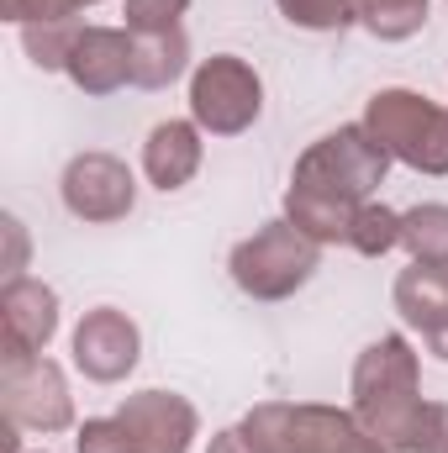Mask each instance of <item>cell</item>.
I'll use <instances>...</instances> for the list:
<instances>
[{
	"mask_svg": "<svg viewBox=\"0 0 448 453\" xmlns=\"http://www.w3.org/2000/svg\"><path fill=\"white\" fill-rule=\"evenodd\" d=\"M390 153L369 137L364 121H348L328 137H317L296 169H290V190H285V222H296L312 242H348L353 211L364 201H375V190L385 185Z\"/></svg>",
	"mask_w": 448,
	"mask_h": 453,
	"instance_id": "6da1fadb",
	"label": "cell"
},
{
	"mask_svg": "<svg viewBox=\"0 0 448 453\" xmlns=\"http://www.w3.org/2000/svg\"><path fill=\"white\" fill-rule=\"evenodd\" d=\"M353 417L385 443L390 453H444L448 449V406L422 401V369L417 348L401 333L375 338L353 358Z\"/></svg>",
	"mask_w": 448,
	"mask_h": 453,
	"instance_id": "7a4b0ae2",
	"label": "cell"
},
{
	"mask_svg": "<svg viewBox=\"0 0 448 453\" xmlns=\"http://www.w3.org/2000/svg\"><path fill=\"white\" fill-rule=\"evenodd\" d=\"M237 427L259 453H390L353 411L322 401H264Z\"/></svg>",
	"mask_w": 448,
	"mask_h": 453,
	"instance_id": "3957f363",
	"label": "cell"
},
{
	"mask_svg": "<svg viewBox=\"0 0 448 453\" xmlns=\"http://www.w3.org/2000/svg\"><path fill=\"white\" fill-rule=\"evenodd\" d=\"M359 121L390 153V164H406V169L433 174V180L448 174V106L417 96V90L390 85V90L369 96V106H364Z\"/></svg>",
	"mask_w": 448,
	"mask_h": 453,
	"instance_id": "277c9868",
	"label": "cell"
},
{
	"mask_svg": "<svg viewBox=\"0 0 448 453\" xmlns=\"http://www.w3.org/2000/svg\"><path fill=\"white\" fill-rule=\"evenodd\" d=\"M317 264H322V242H312L296 222L274 217V222H264L253 237H243L232 248L227 274L253 301H285L317 274Z\"/></svg>",
	"mask_w": 448,
	"mask_h": 453,
	"instance_id": "5b68a950",
	"label": "cell"
},
{
	"mask_svg": "<svg viewBox=\"0 0 448 453\" xmlns=\"http://www.w3.org/2000/svg\"><path fill=\"white\" fill-rule=\"evenodd\" d=\"M264 116V80L248 58L212 53L190 69V121L212 137H237Z\"/></svg>",
	"mask_w": 448,
	"mask_h": 453,
	"instance_id": "8992f818",
	"label": "cell"
},
{
	"mask_svg": "<svg viewBox=\"0 0 448 453\" xmlns=\"http://www.w3.org/2000/svg\"><path fill=\"white\" fill-rule=\"evenodd\" d=\"M0 406H5V422L42 433V438L74 427V395H69V380L53 358L0 364Z\"/></svg>",
	"mask_w": 448,
	"mask_h": 453,
	"instance_id": "52a82bcc",
	"label": "cell"
},
{
	"mask_svg": "<svg viewBox=\"0 0 448 453\" xmlns=\"http://www.w3.org/2000/svg\"><path fill=\"white\" fill-rule=\"evenodd\" d=\"M58 196H64V211L74 222L106 226L132 217L137 206V180L132 169L116 158V153H74L64 164V180H58Z\"/></svg>",
	"mask_w": 448,
	"mask_h": 453,
	"instance_id": "ba28073f",
	"label": "cell"
},
{
	"mask_svg": "<svg viewBox=\"0 0 448 453\" xmlns=\"http://www.w3.org/2000/svg\"><path fill=\"white\" fill-rule=\"evenodd\" d=\"M58 333V290L16 274L0 290V364H27L42 358V348Z\"/></svg>",
	"mask_w": 448,
	"mask_h": 453,
	"instance_id": "9c48e42d",
	"label": "cell"
},
{
	"mask_svg": "<svg viewBox=\"0 0 448 453\" xmlns=\"http://www.w3.org/2000/svg\"><path fill=\"white\" fill-rule=\"evenodd\" d=\"M137 353H143V333L127 311L116 306H96L80 317L74 327V369L96 385H116L137 369Z\"/></svg>",
	"mask_w": 448,
	"mask_h": 453,
	"instance_id": "30bf717a",
	"label": "cell"
},
{
	"mask_svg": "<svg viewBox=\"0 0 448 453\" xmlns=\"http://www.w3.org/2000/svg\"><path fill=\"white\" fill-rule=\"evenodd\" d=\"M116 417L132 427L143 453H190L196 433H201L196 406L174 390H137L116 406Z\"/></svg>",
	"mask_w": 448,
	"mask_h": 453,
	"instance_id": "8fae6325",
	"label": "cell"
},
{
	"mask_svg": "<svg viewBox=\"0 0 448 453\" xmlns=\"http://www.w3.org/2000/svg\"><path fill=\"white\" fill-rule=\"evenodd\" d=\"M69 85L85 96H116L132 85V32L127 27H80V42L64 64Z\"/></svg>",
	"mask_w": 448,
	"mask_h": 453,
	"instance_id": "7c38bea8",
	"label": "cell"
},
{
	"mask_svg": "<svg viewBox=\"0 0 448 453\" xmlns=\"http://www.w3.org/2000/svg\"><path fill=\"white\" fill-rule=\"evenodd\" d=\"M206 132L196 127V121H185V116H169V121H158L153 132H148V142H143V174H148V185L153 190H185L196 174H201V158H206V142H201Z\"/></svg>",
	"mask_w": 448,
	"mask_h": 453,
	"instance_id": "4fadbf2b",
	"label": "cell"
},
{
	"mask_svg": "<svg viewBox=\"0 0 448 453\" xmlns=\"http://www.w3.org/2000/svg\"><path fill=\"white\" fill-rule=\"evenodd\" d=\"M396 311L406 327H417L422 338L444 333L448 327V269H433V264H412L396 274Z\"/></svg>",
	"mask_w": 448,
	"mask_h": 453,
	"instance_id": "5bb4252c",
	"label": "cell"
},
{
	"mask_svg": "<svg viewBox=\"0 0 448 453\" xmlns=\"http://www.w3.org/2000/svg\"><path fill=\"white\" fill-rule=\"evenodd\" d=\"M190 69V37L185 27L174 32H137L132 37V85L137 90H164Z\"/></svg>",
	"mask_w": 448,
	"mask_h": 453,
	"instance_id": "9a60e30c",
	"label": "cell"
},
{
	"mask_svg": "<svg viewBox=\"0 0 448 453\" xmlns=\"http://www.w3.org/2000/svg\"><path fill=\"white\" fill-rule=\"evenodd\" d=\"M401 248L412 253V264L448 269V206L444 201H422V206L401 211Z\"/></svg>",
	"mask_w": 448,
	"mask_h": 453,
	"instance_id": "2e32d148",
	"label": "cell"
},
{
	"mask_svg": "<svg viewBox=\"0 0 448 453\" xmlns=\"http://www.w3.org/2000/svg\"><path fill=\"white\" fill-rule=\"evenodd\" d=\"M433 0H359V27L380 42H406L428 27Z\"/></svg>",
	"mask_w": 448,
	"mask_h": 453,
	"instance_id": "e0dca14e",
	"label": "cell"
},
{
	"mask_svg": "<svg viewBox=\"0 0 448 453\" xmlns=\"http://www.w3.org/2000/svg\"><path fill=\"white\" fill-rule=\"evenodd\" d=\"M343 248H353L364 258H385L390 248H401V211H390L385 201H364L353 211V226H348Z\"/></svg>",
	"mask_w": 448,
	"mask_h": 453,
	"instance_id": "ac0fdd59",
	"label": "cell"
},
{
	"mask_svg": "<svg viewBox=\"0 0 448 453\" xmlns=\"http://www.w3.org/2000/svg\"><path fill=\"white\" fill-rule=\"evenodd\" d=\"M74 42H80V21H32V27H21V48H27V58H32L37 69H48V74H53V69L64 74Z\"/></svg>",
	"mask_w": 448,
	"mask_h": 453,
	"instance_id": "d6986e66",
	"label": "cell"
},
{
	"mask_svg": "<svg viewBox=\"0 0 448 453\" xmlns=\"http://www.w3.org/2000/svg\"><path fill=\"white\" fill-rule=\"evenodd\" d=\"M274 5L301 32H348L359 21V0H274Z\"/></svg>",
	"mask_w": 448,
	"mask_h": 453,
	"instance_id": "ffe728a7",
	"label": "cell"
},
{
	"mask_svg": "<svg viewBox=\"0 0 448 453\" xmlns=\"http://www.w3.org/2000/svg\"><path fill=\"white\" fill-rule=\"evenodd\" d=\"M74 453H143L121 417H85L74 427Z\"/></svg>",
	"mask_w": 448,
	"mask_h": 453,
	"instance_id": "44dd1931",
	"label": "cell"
},
{
	"mask_svg": "<svg viewBox=\"0 0 448 453\" xmlns=\"http://www.w3.org/2000/svg\"><path fill=\"white\" fill-rule=\"evenodd\" d=\"M190 0H127V32H174L185 21Z\"/></svg>",
	"mask_w": 448,
	"mask_h": 453,
	"instance_id": "7402d4cb",
	"label": "cell"
},
{
	"mask_svg": "<svg viewBox=\"0 0 448 453\" xmlns=\"http://www.w3.org/2000/svg\"><path fill=\"white\" fill-rule=\"evenodd\" d=\"M206 453H259V449H253V438H248L243 427H222V433L212 438V449H206Z\"/></svg>",
	"mask_w": 448,
	"mask_h": 453,
	"instance_id": "603a6c76",
	"label": "cell"
},
{
	"mask_svg": "<svg viewBox=\"0 0 448 453\" xmlns=\"http://www.w3.org/2000/svg\"><path fill=\"white\" fill-rule=\"evenodd\" d=\"M5 237H11V264H5V274L16 280V274H21V258H27V232H21L16 217H5Z\"/></svg>",
	"mask_w": 448,
	"mask_h": 453,
	"instance_id": "cb8c5ba5",
	"label": "cell"
},
{
	"mask_svg": "<svg viewBox=\"0 0 448 453\" xmlns=\"http://www.w3.org/2000/svg\"><path fill=\"white\" fill-rule=\"evenodd\" d=\"M428 353H438V358L448 364V327H444V333H433V338H428Z\"/></svg>",
	"mask_w": 448,
	"mask_h": 453,
	"instance_id": "d4e9b609",
	"label": "cell"
},
{
	"mask_svg": "<svg viewBox=\"0 0 448 453\" xmlns=\"http://www.w3.org/2000/svg\"><path fill=\"white\" fill-rule=\"evenodd\" d=\"M21 5H27V0H0V16H5V21H16V27H21Z\"/></svg>",
	"mask_w": 448,
	"mask_h": 453,
	"instance_id": "484cf974",
	"label": "cell"
},
{
	"mask_svg": "<svg viewBox=\"0 0 448 453\" xmlns=\"http://www.w3.org/2000/svg\"><path fill=\"white\" fill-rule=\"evenodd\" d=\"M80 5H101V0H80Z\"/></svg>",
	"mask_w": 448,
	"mask_h": 453,
	"instance_id": "4316f807",
	"label": "cell"
},
{
	"mask_svg": "<svg viewBox=\"0 0 448 453\" xmlns=\"http://www.w3.org/2000/svg\"><path fill=\"white\" fill-rule=\"evenodd\" d=\"M42 453H48V449H42Z\"/></svg>",
	"mask_w": 448,
	"mask_h": 453,
	"instance_id": "83f0119b",
	"label": "cell"
},
{
	"mask_svg": "<svg viewBox=\"0 0 448 453\" xmlns=\"http://www.w3.org/2000/svg\"><path fill=\"white\" fill-rule=\"evenodd\" d=\"M444 453H448V449H444Z\"/></svg>",
	"mask_w": 448,
	"mask_h": 453,
	"instance_id": "f1b7e54d",
	"label": "cell"
}]
</instances>
